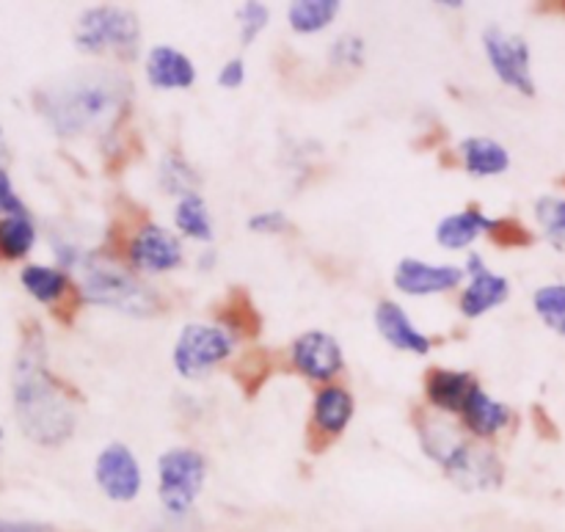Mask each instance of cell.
<instances>
[{
	"instance_id": "1",
	"label": "cell",
	"mask_w": 565,
	"mask_h": 532,
	"mask_svg": "<svg viewBox=\"0 0 565 532\" xmlns=\"http://www.w3.org/2000/svg\"><path fill=\"white\" fill-rule=\"evenodd\" d=\"M14 412L22 434L42 447H58L75 434V406L47 373L44 334L36 323L25 326L17 353Z\"/></svg>"
},
{
	"instance_id": "2",
	"label": "cell",
	"mask_w": 565,
	"mask_h": 532,
	"mask_svg": "<svg viewBox=\"0 0 565 532\" xmlns=\"http://www.w3.org/2000/svg\"><path fill=\"white\" fill-rule=\"evenodd\" d=\"M130 81L110 70H83L36 97L39 110L61 138L108 130L130 103Z\"/></svg>"
},
{
	"instance_id": "3",
	"label": "cell",
	"mask_w": 565,
	"mask_h": 532,
	"mask_svg": "<svg viewBox=\"0 0 565 532\" xmlns=\"http://www.w3.org/2000/svg\"><path fill=\"white\" fill-rule=\"evenodd\" d=\"M83 298L132 318H154L163 309L158 292L103 254L83 259Z\"/></svg>"
},
{
	"instance_id": "4",
	"label": "cell",
	"mask_w": 565,
	"mask_h": 532,
	"mask_svg": "<svg viewBox=\"0 0 565 532\" xmlns=\"http://www.w3.org/2000/svg\"><path fill=\"white\" fill-rule=\"evenodd\" d=\"M141 42V25L130 9L121 6H97L83 11L75 28V44L83 53H119L132 58Z\"/></svg>"
},
{
	"instance_id": "5",
	"label": "cell",
	"mask_w": 565,
	"mask_h": 532,
	"mask_svg": "<svg viewBox=\"0 0 565 532\" xmlns=\"http://www.w3.org/2000/svg\"><path fill=\"white\" fill-rule=\"evenodd\" d=\"M160 475V502L171 517H185L196 497L202 494L204 478H207V464L202 453L188 450V447H174L163 453L158 461Z\"/></svg>"
},
{
	"instance_id": "6",
	"label": "cell",
	"mask_w": 565,
	"mask_h": 532,
	"mask_svg": "<svg viewBox=\"0 0 565 532\" xmlns=\"http://www.w3.org/2000/svg\"><path fill=\"white\" fill-rule=\"evenodd\" d=\"M235 351V337L218 326L188 323L180 331V340L174 345V368L182 379H202L215 364L232 357Z\"/></svg>"
},
{
	"instance_id": "7",
	"label": "cell",
	"mask_w": 565,
	"mask_h": 532,
	"mask_svg": "<svg viewBox=\"0 0 565 532\" xmlns=\"http://www.w3.org/2000/svg\"><path fill=\"white\" fill-rule=\"evenodd\" d=\"M483 47L497 77L505 86L522 92L524 97H533L535 83L533 72H530V44L522 36L505 33L502 28H489L483 33Z\"/></svg>"
},
{
	"instance_id": "8",
	"label": "cell",
	"mask_w": 565,
	"mask_h": 532,
	"mask_svg": "<svg viewBox=\"0 0 565 532\" xmlns=\"http://www.w3.org/2000/svg\"><path fill=\"white\" fill-rule=\"evenodd\" d=\"M447 478L463 491H491L502 483V464L486 447H475L461 441L441 464Z\"/></svg>"
},
{
	"instance_id": "9",
	"label": "cell",
	"mask_w": 565,
	"mask_h": 532,
	"mask_svg": "<svg viewBox=\"0 0 565 532\" xmlns=\"http://www.w3.org/2000/svg\"><path fill=\"white\" fill-rule=\"evenodd\" d=\"M94 478H97L105 497H110L114 502H130L141 491V467H138L130 447L125 445H108L99 453Z\"/></svg>"
},
{
	"instance_id": "10",
	"label": "cell",
	"mask_w": 565,
	"mask_h": 532,
	"mask_svg": "<svg viewBox=\"0 0 565 532\" xmlns=\"http://www.w3.org/2000/svg\"><path fill=\"white\" fill-rule=\"evenodd\" d=\"M130 265L149 274H163L182 265V243L158 224H143L130 243Z\"/></svg>"
},
{
	"instance_id": "11",
	"label": "cell",
	"mask_w": 565,
	"mask_h": 532,
	"mask_svg": "<svg viewBox=\"0 0 565 532\" xmlns=\"http://www.w3.org/2000/svg\"><path fill=\"white\" fill-rule=\"evenodd\" d=\"M461 265H430L423 259H401L395 268V287L406 296H439L463 279Z\"/></svg>"
},
{
	"instance_id": "12",
	"label": "cell",
	"mask_w": 565,
	"mask_h": 532,
	"mask_svg": "<svg viewBox=\"0 0 565 532\" xmlns=\"http://www.w3.org/2000/svg\"><path fill=\"white\" fill-rule=\"evenodd\" d=\"M292 364L312 381H331L342 370V348L326 331H307L292 342Z\"/></svg>"
},
{
	"instance_id": "13",
	"label": "cell",
	"mask_w": 565,
	"mask_h": 532,
	"mask_svg": "<svg viewBox=\"0 0 565 532\" xmlns=\"http://www.w3.org/2000/svg\"><path fill=\"white\" fill-rule=\"evenodd\" d=\"M375 326H379L381 337L397 351L417 353V357H428L430 353L428 337L408 320V315L395 301H381L375 307Z\"/></svg>"
},
{
	"instance_id": "14",
	"label": "cell",
	"mask_w": 565,
	"mask_h": 532,
	"mask_svg": "<svg viewBox=\"0 0 565 532\" xmlns=\"http://www.w3.org/2000/svg\"><path fill=\"white\" fill-rule=\"evenodd\" d=\"M147 77L154 88H191L196 81V66L180 50L158 44L147 55Z\"/></svg>"
},
{
	"instance_id": "15",
	"label": "cell",
	"mask_w": 565,
	"mask_h": 532,
	"mask_svg": "<svg viewBox=\"0 0 565 532\" xmlns=\"http://www.w3.org/2000/svg\"><path fill=\"white\" fill-rule=\"evenodd\" d=\"M478 386V381L469 373H458V370H430L428 379H425V392H428V401L436 408H445V412H463L469 395Z\"/></svg>"
},
{
	"instance_id": "16",
	"label": "cell",
	"mask_w": 565,
	"mask_h": 532,
	"mask_svg": "<svg viewBox=\"0 0 565 532\" xmlns=\"http://www.w3.org/2000/svg\"><path fill=\"white\" fill-rule=\"evenodd\" d=\"M491 224H494V219L483 215L478 208H467L461 213H452L439 221V226H436V241L447 252H461L469 243L478 241L483 232H489Z\"/></svg>"
},
{
	"instance_id": "17",
	"label": "cell",
	"mask_w": 565,
	"mask_h": 532,
	"mask_svg": "<svg viewBox=\"0 0 565 532\" xmlns=\"http://www.w3.org/2000/svg\"><path fill=\"white\" fill-rule=\"evenodd\" d=\"M508 292H511V285H508L505 276H497L491 274V270H486V274L475 276L467 285V290H463L461 312L467 315V318H480V315H486L489 309L505 304Z\"/></svg>"
},
{
	"instance_id": "18",
	"label": "cell",
	"mask_w": 565,
	"mask_h": 532,
	"mask_svg": "<svg viewBox=\"0 0 565 532\" xmlns=\"http://www.w3.org/2000/svg\"><path fill=\"white\" fill-rule=\"evenodd\" d=\"M353 417V397L342 386H326L315 397V428L323 430L326 436H337L348 428Z\"/></svg>"
},
{
	"instance_id": "19",
	"label": "cell",
	"mask_w": 565,
	"mask_h": 532,
	"mask_svg": "<svg viewBox=\"0 0 565 532\" xmlns=\"http://www.w3.org/2000/svg\"><path fill=\"white\" fill-rule=\"evenodd\" d=\"M461 414H463V423H467V428L472 430V434L483 436V439L486 436L500 434V430L508 425V419H511V412H508L502 403H497L491 395H486L480 386H475Z\"/></svg>"
},
{
	"instance_id": "20",
	"label": "cell",
	"mask_w": 565,
	"mask_h": 532,
	"mask_svg": "<svg viewBox=\"0 0 565 532\" xmlns=\"http://www.w3.org/2000/svg\"><path fill=\"white\" fill-rule=\"evenodd\" d=\"M461 158L469 174L475 177L502 174L511 166V155L494 138H467V141H461Z\"/></svg>"
},
{
	"instance_id": "21",
	"label": "cell",
	"mask_w": 565,
	"mask_h": 532,
	"mask_svg": "<svg viewBox=\"0 0 565 532\" xmlns=\"http://www.w3.org/2000/svg\"><path fill=\"white\" fill-rule=\"evenodd\" d=\"M215 312H218L221 323L230 329V334L235 331L243 337H257L263 331V315L257 312L246 290H232Z\"/></svg>"
},
{
	"instance_id": "22",
	"label": "cell",
	"mask_w": 565,
	"mask_h": 532,
	"mask_svg": "<svg viewBox=\"0 0 565 532\" xmlns=\"http://www.w3.org/2000/svg\"><path fill=\"white\" fill-rule=\"evenodd\" d=\"M174 224L182 235L193 237V241H213V221H210L207 204L199 193H191V196L180 199L174 210Z\"/></svg>"
},
{
	"instance_id": "23",
	"label": "cell",
	"mask_w": 565,
	"mask_h": 532,
	"mask_svg": "<svg viewBox=\"0 0 565 532\" xmlns=\"http://www.w3.org/2000/svg\"><path fill=\"white\" fill-rule=\"evenodd\" d=\"M340 11L337 0H298L287 11V20L296 33H318L329 25Z\"/></svg>"
},
{
	"instance_id": "24",
	"label": "cell",
	"mask_w": 565,
	"mask_h": 532,
	"mask_svg": "<svg viewBox=\"0 0 565 532\" xmlns=\"http://www.w3.org/2000/svg\"><path fill=\"white\" fill-rule=\"evenodd\" d=\"M36 241V230L28 215H6L0 221V257L20 259L31 252Z\"/></svg>"
},
{
	"instance_id": "25",
	"label": "cell",
	"mask_w": 565,
	"mask_h": 532,
	"mask_svg": "<svg viewBox=\"0 0 565 532\" xmlns=\"http://www.w3.org/2000/svg\"><path fill=\"white\" fill-rule=\"evenodd\" d=\"M22 285H25V290L31 292L36 301L53 304V301H58L61 296H66V287H70V281H66V276L55 268H44V265H28V268L22 270Z\"/></svg>"
},
{
	"instance_id": "26",
	"label": "cell",
	"mask_w": 565,
	"mask_h": 532,
	"mask_svg": "<svg viewBox=\"0 0 565 532\" xmlns=\"http://www.w3.org/2000/svg\"><path fill=\"white\" fill-rule=\"evenodd\" d=\"M196 171L188 166V160L182 155H166L163 163H160V185L166 193H177L180 199L196 193Z\"/></svg>"
},
{
	"instance_id": "27",
	"label": "cell",
	"mask_w": 565,
	"mask_h": 532,
	"mask_svg": "<svg viewBox=\"0 0 565 532\" xmlns=\"http://www.w3.org/2000/svg\"><path fill=\"white\" fill-rule=\"evenodd\" d=\"M535 312L541 315L546 326L565 337V285H546L533 298Z\"/></svg>"
},
{
	"instance_id": "28",
	"label": "cell",
	"mask_w": 565,
	"mask_h": 532,
	"mask_svg": "<svg viewBox=\"0 0 565 532\" xmlns=\"http://www.w3.org/2000/svg\"><path fill=\"white\" fill-rule=\"evenodd\" d=\"M535 215H539L541 226L546 230L550 241L555 246L565 248V202H561V199H541L539 208H535Z\"/></svg>"
},
{
	"instance_id": "29",
	"label": "cell",
	"mask_w": 565,
	"mask_h": 532,
	"mask_svg": "<svg viewBox=\"0 0 565 532\" xmlns=\"http://www.w3.org/2000/svg\"><path fill=\"white\" fill-rule=\"evenodd\" d=\"M268 373H270L268 357H265L263 351L248 353V357L241 362V368H237V384L246 386L248 395H254V392L265 384Z\"/></svg>"
},
{
	"instance_id": "30",
	"label": "cell",
	"mask_w": 565,
	"mask_h": 532,
	"mask_svg": "<svg viewBox=\"0 0 565 532\" xmlns=\"http://www.w3.org/2000/svg\"><path fill=\"white\" fill-rule=\"evenodd\" d=\"M270 20L268 6L263 3H243L241 11H237V22H241V42L252 44L259 33L265 31Z\"/></svg>"
},
{
	"instance_id": "31",
	"label": "cell",
	"mask_w": 565,
	"mask_h": 532,
	"mask_svg": "<svg viewBox=\"0 0 565 532\" xmlns=\"http://www.w3.org/2000/svg\"><path fill=\"white\" fill-rule=\"evenodd\" d=\"M489 235L497 246H505V248H524L533 243V235H530L527 226H522L519 221H513V219L494 221L489 230Z\"/></svg>"
},
{
	"instance_id": "32",
	"label": "cell",
	"mask_w": 565,
	"mask_h": 532,
	"mask_svg": "<svg viewBox=\"0 0 565 532\" xmlns=\"http://www.w3.org/2000/svg\"><path fill=\"white\" fill-rule=\"evenodd\" d=\"M364 61V42L353 33H345V36L337 39L331 44V64L345 66V70H353V66H362Z\"/></svg>"
},
{
	"instance_id": "33",
	"label": "cell",
	"mask_w": 565,
	"mask_h": 532,
	"mask_svg": "<svg viewBox=\"0 0 565 532\" xmlns=\"http://www.w3.org/2000/svg\"><path fill=\"white\" fill-rule=\"evenodd\" d=\"M287 226H290V221L281 210H268V213H259L248 221V230L263 232V235H281Z\"/></svg>"
},
{
	"instance_id": "34",
	"label": "cell",
	"mask_w": 565,
	"mask_h": 532,
	"mask_svg": "<svg viewBox=\"0 0 565 532\" xmlns=\"http://www.w3.org/2000/svg\"><path fill=\"white\" fill-rule=\"evenodd\" d=\"M0 210H3L6 215H25V208H22L20 196H17L14 188H11L3 169H0Z\"/></svg>"
},
{
	"instance_id": "35",
	"label": "cell",
	"mask_w": 565,
	"mask_h": 532,
	"mask_svg": "<svg viewBox=\"0 0 565 532\" xmlns=\"http://www.w3.org/2000/svg\"><path fill=\"white\" fill-rule=\"evenodd\" d=\"M243 81H246V64H243V58H232L226 61L224 70L218 72V83L224 88H237L243 86Z\"/></svg>"
},
{
	"instance_id": "36",
	"label": "cell",
	"mask_w": 565,
	"mask_h": 532,
	"mask_svg": "<svg viewBox=\"0 0 565 532\" xmlns=\"http://www.w3.org/2000/svg\"><path fill=\"white\" fill-rule=\"evenodd\" d=\"M0 532H55L47 524H31V522H0Z\"/></svg>"
},
{
	"instance_id": "37",
	"label": "cell",
	"mask_w": 565,
	"mask_h": 532,
	"mask_svg": "<svg viewBox=\"0 0 565 532\" xmlns=\"http://www.w3.org/2000/svg\"><path fill=\"white\" fill-rule=\"evenodd\" d=\"M486 270H489V268H486V259L480 257V254H469L467 265H463V274L472 276V279H475V276L486 274Z\"/></svg>"
},
{
	"instance_id": "38",
	"label": "cell",
	"mask_w": 565,
	"mask_h": 532,
	"mask_svg": "<svg viewBox=\"0 0 565 532\" xmlns=\"http://www.w3.org/2000/svg\"><path fill=\"white\" fill-rule=\"evenodd\" d=\"M0 441H3V430H0Z\"/></svg>"
}]
</instances>
